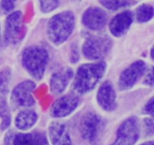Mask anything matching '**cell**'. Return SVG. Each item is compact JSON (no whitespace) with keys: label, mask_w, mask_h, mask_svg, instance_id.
<instances>
[{"label":"cell","mask_w":154,"mask_h":145,"mask_svg":"<svg viewBox=\"0 0 154 145\" xmlns=\"http://www.w3.org/2000/svg\"><path fill=\"white\" fill-rule=\"evenodd\" d=\"M111 145H124V144H123V143H120V142H119L118 140H116L115 141H114V143H113L112 144H111Z\"/></svg>","instance_id":"obj_28"},{"label":"cell","mask_w":154,"mask_h":145,"mask_svg":"<svg viewBox=\"0 0 154 145\" xmlns=\"http://www.w3.org/2000/svg\"><path fill=\"white\" fill-rule=\"evenodd\" d=\"M140 145H154V143L153 141H147V142H145V143H141V144Z\"/></svg>","instance_id":"obj_27"},{"label":"cell","mask_w":154,"mask_h":145,"mask_svg":"<svg viewBox=\"0 0 154 145\" xmlns=\"http://www.w3.org/2000/svg\"><path fill=\"white\" fill-rule=\"evenodd\" d=\"M108 16L105 11L99 7H90L82 15V23L87 28L93 31H99L105 27Z\"/></svg>","instance_id":"obj_10"},{"label":"cell","mask_w":154,"mask_h":145,"mask_svg":"<svg viewBox=\"0 0 154 145\" xmlns=\"http://www.w3.org/2000/svg\"><path fill=\"white\" fill-rule=\"evenodd\" d=\"M103 127L102 118L94 113H87L82 116L80 122L79 129L81 136L90 143H95L98 140Z\"/></svg>","instance_id":"obj_6"},{"label":"cell","mask_w":154,"mask_h":145,"mask_svg":"<svg viewBox=\"0 0 154 145\" xmlns=\"http://www.w3.org/2000/svg\"><path fill=\"white\" fill-rule=\"evenodd\" d=\"M146 63L144 60L133 62L129 67L123 71L119 78L120 90H128L133 87L137 82L145 73Z\"/></svg>","instance_id":"obj_8"},{"label":"cell","mask_w":154,"mask_h":145,"mask_svg":"<svg viewBox=\"0 0 154 145\" xmlns=\"http://www.w3.org/2000/svg\"><path fill=\"white\" fill-rule=\"evenodd\" d=\"M153 17V7L150 4H142L135 10V18L140 23L150 21Z\"/></svg>","instance_id":"obj_18"},{"label":"cell","mask_w":154,"mask_h":145,"mask_svg":"<svg viewBox=\"0 0 154 145\" xmlns=\"http://www.w3.org/2000/svg\"><path fill=\"white\" fill-rule=\"evenodd\" d=\"M78 60H79V52L78 48L75 45H72V51H71V60L72 63H76Z\"/></svg>","instance_id":"obj_24"},{"label":"cell","mask_w":154,"mask_h":145,"mask_svg":"<svg viewBox=\"0 0 154 145\" xmlns=\"http://www.w3.org/2000/svg\"><path fill=\"white\" fill-rule=\"evenodd\" d=\"M0 40H1V27H0Z\"/></svg>","instance_id":"obj_30"},{"label":"cell","mask_w":154,"mask_h":145,"mask_svg":"<svg viewBox=\"0 0 154 145\" xmlns=\"http://www.w3.org/2000/svg\"><path fill=\"white\" fill-rule=\"evenodd\" d=\"M112 41L108 36H90L87 37L82 51L89 60H102L110 52Z\"/></svg>","instance_id":"obj_4"},{"label":"cell","mask_w":154,"mask_h":145,"mask_svg":"<svg viewBox=\"0 0 154 145\" xmlns=\"http://www.w3.org/2000/svg\"><path fill=\"white\" fill-rule=\"evenodd\" d=\"M99 1L105 8L112 11L129 7L132 4V0H99Z\"/></svg>","instance_id":"obj_19"},{"label":"cell","mask_w":154,"mask_h":145,"mask_svg":"<svg viewBox=\"0 0 154 145\" xmlns=\"http://www.w3.org/2000/svg\"><path fill=\"white\" fill-rule=\"evenodd\" d=\"M38 120V115L34 110H24L19 112L15 117V125L20 130L26 131L31 128Z\"/></svg>","instance_id":"obj_17"},{"label":"cell","mask_w":154,"mask_h":145,"mask_svg":"<svg viewBox=\"0 0 154 145\" xmlns=\"http://www.w3.org/2000/svg\"><path fill=\"white\" fill-rule=\"evenodd\" d=\"M17 0H1L0 8L3 13H9L14 10Z\"/></svg>","instance_id":"obj_21"},{"label":"cell","mask_w":154,"mask_h":145,"mask_svg":"<svg viewBox=\"0 0 154 145\" xmlns=\"http://www.w3.org/2000/svg\"><path fill=\"white\" fill-rule=\"evenodd\" d=\"M79 104V99L75 95H66L57 99L52 104L51 115L55 118H63L75 111Z\"/></svg>","instance_id":"obj_11"},{"label":"cell","mask_w":154,"mask_h":145,"mask_svg":"<svg viewBox=\"0 0 154 145\" xmlns=\"http://www.w3.org/2000/svg\"><path fill=\"white\" fill-rule=\"evenodd\" d=\"M41 11L44 13H49L59 6L60 0H38Z\"/></svg>","instance_id":"obj_20"},{"label":"cell","mask_w":154,"mask_h":145,"mask_svg":"<svg viewBox=\"0 0 154 145\" xmlns=\"http://www.w3.org/2000/svg\"><path fill=\"white\" fill-rule=\"evenodd\" d=\"M140 136V125L137 118L130 117L124 121L119 127L117 139L125 145H134Z\"/></svg>","instance_id":"obj_9"},{"label":"cell","mask_w":154,"mask_h":145,"mask_svg":"<svg viewBox=\"0 0 154 145\" xmlns=\"http://www.w3.org/2000/svg\"><path fill=\"white\" fill-rule=\"evenodd\" d=\"M96 98L99 105L106 111H113L117 107L116 92L110 82L102 83L98 91Z\"/></svg>","instance_id":"obj_12"},{"label":"cell","mask_w":154,"mask_h":145,"mask_svg":"<svg viewBox=\"0 0 154 145\" xmlns=\"http://www.w3.org/2000/svg\"><path fill=\"white\" fill-rule=\"evenodd\" d=\"M35 89V83L31 80H26L19 83L11 93V101L17 107H30L35 104L32 92Z\"/></svg>","instance_id":"obj_7"},{"label":"cell","mask_w":154,"mask_h":145,"mask_svg":"<svg viewBox=\"0 0 154 145\" xmlns=\"http://www.w3.org/2000/svg\"><path fill=\"white\" fill-rule=\"evenodd\" d=\"M48 134L53 145H73L67 127L60 122L50 124Z\"/></svg>","instance_id":"obj_15"},{"label":"cell","mask_w":154,"mask_h":145,"mask_svg":"<svg viewBox=\"0 0 154 145\" xmlns=\"http://www.w3.org/2000/svg\"><path fill=\"white\" fill-rule=\"evenodd\" d=\"M75 14L71 11H64L54 15L50 19L47 28L49 40L54 45L66 42L75 28Z\"/></svg>","instance_id":"obj_2"},{"label":"cell","mask_w":154,"mask_h":145,"mask_svg":"<svg viewBox=\"0 0 154 145\" xmlns=\"http://www.w3.org/2000/svg\"><path fill=\"white\" fill-rule=\"evenodd\" d=\"M74 76V72L71 68L65 67L56 71L51 76L50 88L54 95H60L66 89Z\"/></svg>","instance_id":"obj_14"},{"label":"cell","mask_w":154,"mask_h":145,"mask_svg":"<svg viewBox=\"0 0 154 145\" xmlns=\"http://www.w3.org/2000/svg\"><path fill=\"white\" fill-rule=\"evenodd\" d=\"M144 128H145L146 133L148 135H153V121L152 119H144Z\"/></svg>","instance_id":"obj_22"},{"label":"cell","mask_w":154,"mask_h":145,"mask_svg":"<svg viewBox=\"0 0 154 145\" xmlns=\"http://www.w3.org/2000/svg\"><path fill=\"white\" fill-rule=\"evenodd\" d=\"M26 33L23 13L20 11L11 12L6 18L5 27V40L8 44H17Z\"/></svg>","instance_id":"obj_5"},{"label":"cell","mask_w":154,"mask_h":145,"mask_svg":"<svg viewBox=\"0 0 154 145\" xmlns=\"http://www.w3.org/2000/svg\"><path fill=\"white\" fill-rule=\"evenodd\" d=\"M134 15L130 11H124L117 14L112 18L109 24L111 34L116 37L123 36L133 22Z\"/></svg>","instance_id":"obj_13"},{"label":"cell","mask_w":154,"mask_h":145,"mask_svg":"<svg viewBox=\"0 0 154 145\" xmlns=\"http://www.w3.org/2000/svg\"><path fill=\"white\" fill-rule=\"evenodd\" d=\"M144 111L151 116L153 115V98H151L144 107Z\"/></svg>","instance_id":"obj_25"},{"label":"cell","mask_w":154,"mask_h":145,"mask_svg":"<svg viewBox=\"0 0 154 145\" xmlns=\"http://www.w3.org/2000/svg\"><path fill=\"white\" fill-rule=\"evenodd\" d=\"M106 68V63L103 61L81 65L75 75L74 90L79 94L91 92L103 77Z\"/></svg>","instance_id":"obj_1"},{"label":"cell","mask_w":154,"mask_h":145,"mask_svg":"<svg viewBox=\"0 0 154 145\" xmlns=\"http://www.w3.org/2000/svg\"><path fill=\"white\" fill-rule=\"evenodd\" d=\"M49 61L48 50L40 45H32L24 49L22 53V64L30 76L41 79L45 74Z\"/></svg>","instance_id":"obj_3"},{"label":"cell","mask_w":154,"mask_h":145,"mask_svg":"<svg viewBox=\"0 0 154 145\" xmlns=\"http://www.w3.org/2000/svg\"><path fill=\"white\" fill-rule=\"evenodd\" d=\"M153 67H150V69H148L147 75H146L145 79H144V83L149 86L153 85Z\"/></svg>","instance_id":"obj_23"},{"label":"cell","mask_w":154,"mask_h":145,"mask_svg":"<svg viewBox=\"0 0 154 145\" xmlns=\"http://www.w3.org/2000/svg\"><path fill=\"white\" fill-rule=\"evenodd\" d=\"M13 139V134H12V132L11 131V132H8L6 134L5 138V143H7V144H9V143H11V142H12Z\"/></svg>","instance_id":"obj_26"},{"label":"cell","mask_w":154,"mask_h":145,"mask_svg":"<svg viewBox=\"0 0 154 145\" xmlns=\"http://www.w3.org/2000/svg\"><path fill=\"white\" fill-rule=\"evenodd\" d=\"M13 145H47V139L39 132L19 133L14 137Z\"/></svg>","instance_id":"obj_16"},{"label":"cell","mask_w":154,"mask_h":145,"mask_svg":"<svg viewBox=\"0 0 154 145\" xmlns=\"http://www.w3.org/2000/svg\"><path fill=\"white\" fill-rule=\"evenodd\" d=\"M72 2H81V0H72Z\"/></svg>","instance_id":"obj_29"}]
</instances>
